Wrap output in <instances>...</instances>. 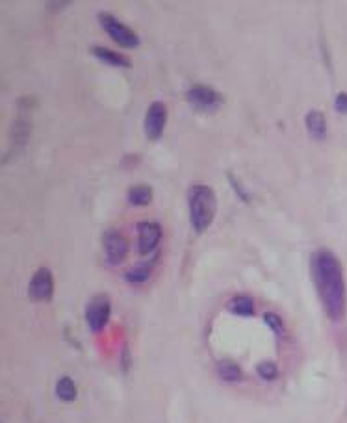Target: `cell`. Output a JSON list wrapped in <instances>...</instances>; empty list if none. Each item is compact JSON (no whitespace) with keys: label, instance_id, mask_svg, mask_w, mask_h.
<instances>
[{"label":"cell","instance_id":"6da1fadb","mask_svg":"<svg viewBox=\"0 0 347 423\" xmlns=\"http://www.w3.org/2000/svg\"><path fill=\"white\" fill-rule=\"evenodd\" d=\"M310 275L325 314L333 322H341L346 316L347 292L344 268L338 257L329 249L314 250L310 257Z\"/></svg>","mask_w":347,"mask_h":423},{"label":"cell","instance_id":"7a4b0ae2","mask_svg":"<svg viewBox=\"0 0 347 423\" xmlns=\"http://www.w3.org/2000/svg\"><path fill=\"white\" fill-rule=\"evenodd\" d=\"M188 206H190V221H192L193 230L203 234L216 219V191L208 184H193L188 190Z\"/></svg>","mask_w":347,"mask_h":423},{"label":"cell","instance_id":"3957f363","mask_svg":"<svg viewBox=\"0 0 347 423\" xmlns=\"http://www.w3.org/2000/svg\"><path fill=\"white\" fill-rule=\"evenodd\" d=\"M99 23H101L102 30L106 32L117 45L125 48H136L139 47V36L134 30H130L126 24H123L117 17H114L112 13L102 12L99 13Z\"/></svg>","mask_w":347,"mask_h":423},{"label":"cell","instance_id":"277c9868","mask_svg":"<svg viewBox=\"0 0 347 423\" xmlns=\"http://www.w3.org/2000/svg\"><path fill=\"white\" fill-rule=\"evenodd\" d=\"M186 99L190 102V106L197 112H216L217 108L223 104V97L219 91H216L210 86H204V83H197V86H192L188 93H186Z\"/></svg>","mask_w":347,"mask_h":423},{"label":"cell","instance_id":"5b68a950","mask_svg":"<svg viewBox=\"0 0 347 423\" xmlns=\"http://www.w3.org/2000/svg\"><path fill=\"white\" fill-rule=\"evenodd\" d=\"M28 295L32 301L37 303H47L54 295V277L48 268H39L34 273L28 284Z\"/></svg>","mask_w":347,"mask_h":423},{"label":"cell","instance_id":"8992f818","mask_svg":"<svg viewBox=\"0 0 347 423\" xmlns=\"http://www.w3.org/2000/svg\"><path fill=\"white\" fill-rule=\"evenodd\" d=\"M112 314V303L106 295H97L90 301L86 308V322L90 325L93 333H101L106 327V323Z\"/></svg>","mask_w":347,"mask_h":423},{"label":"cell","instance_id":"52a82bcc","mask_svg":"<svg viewBox=\"0 0 347 423\" xmlns=\"http://www.w3.org/2000/svg\"><path fill=\"white\" fill-rule=\"evenodd\" d=\"M166 125H168V106L163 102L155 101L147 110V114H145V134H147L150 141H156V139L162 137Z\"/></svg>","mask_w":347,"mask_h":423},{"label":"cell","instance_id":"ba28073f","mask_svg":"<svg viewBox=\"0 0 347 423\" xmlns=\"http://www.w3.org/2000/svg\"><path fill=\"white\" fill-rule=\"evenodd\" d=\"M102 250L110 266H117L125 260L128 253V244L117 230H106L102 234Z\"/></svg>","mask_w":347,"mask_h":423},{"label":"cell","instance_id":"9c48e42d","mask_svg":"<svg viewBox=\"0 0 347 423\" xmlns=\"http://www.w3.org/2000/svg\"><path fill=\"white\" fill-rule=\"evenodd\" d=\"M162 239V227L152 221H143L138 225V250L141 255H149L158 247Z\"/></svg>","mask_w":347,"mask_h":423},{"label":"cell","instance_id":"30bf717a","mask_svg":"<svg viewBox=\"0 0 347 423\" xmlns=\"http://www.w3.org/2000/svg\"><path fill=\"white\" fill-rule=\"evenodd\" d=\"M32 130V119L28 117V114H19L15 117L12 125V132H10V139L15 147H23L28 141Z\"/></svg>","mask_w":347,"mask_h":423},{"label":"cell","instance_id":"8fae6325","mask_svg":"<svg viewBox=\"0 0 347 423\" xmlns=\"http://www.w3.org/2000/svg\"><path fill=\"white\" fill-rule=\"evenodd\" d=\"M306 130L310 134L314 139L321 141L327 137V121H325V115L319 112V110H310L305 117Z\"/></svg>","mask_w":347,"mask_h":423},{"label":"cell","instance_id":"7c38bea8","mask_svg":"<svg viewBox=\"0 0 347 423\" xmlns=\"http://www.w3.org/2000/svg\"><path fill=\"white\" fill-rule=\"evenodd\" d=\"M91 54L101 61H104V63H110V66L126 67V69L132 67V61L126 56H123L121 52H115V50H110L106 47H93L91 48Z\"/></svg>","mask_w":347,"mask_h":423},{"label":"cell","instance_id":"4fadbf2b","mask_svg":"<svg viewBox=\"0 0 347 423\" xmlns=\"http://www.w3.org/2000/svg\"><path fill=\"white\" fill-rule=\"evenodd\" d=\"M227 310L236 316L249 317L255 314V301L249 295H236L227 303Z\"/></svg>","mask_w":347,"mask_h":423},{"label":"cell","instance_id":"5bb4252c","mask_svg":"<svg viewBox=\"0 0 347 423\" xmlns=\"http://www.w3.org/2000/svg\"><path fill=\"white\" fill-rule=\"evenodd\" d=\"M128 203L132 206H147L152 201V188L149 184H136L128 190Z\"/></svg>","mask_w":347,"mask_h":423},{"label":"cell","instance_id":"9a60e30c","mask_svg":"<svg viewBox=\"0 0 347 423\" xmlns=\"http://www.w3.org/2000/svg\"><path fill=\"white\" fill-rule=\"evenodd\" d=\"M152 268H155V262H152V260L134 266V268L125 275L126 282H130V284H143V282H147V280L150 279Z\"/></svg>","mask_w":347,"mask_h":423},{"label":"cell","instance_id":"2e32d148","mask_svg":"<svg viewBox=\"0 0 347 423\" xmlns=\"http://www.w3.org/2000/svg\"><path fill=\"white\" fill-rule=\"evenodd\" d=\"M217 373L225 382H239L241 381V368L232 360H219L217 362Z\"/></svg>","mask_w":347,"mask_h":423},{"label":"cell","instance_id":"e0dca14e","mask_svg":"<svg viewBox=\"0 0 347 423\" xmlns=\"http://www.w3.org/2000/svg\"><path fill=\"white\" fill-rule=\"evenodd\" d=\"M56 395L61 401H66V403H72V401L77 400L78 390L71 377H61L60 381L56 382Z\"/></svg>","mask_w":347,"mask_h":423},{"label":"cell","instance_id":"ac0fdd59","mask_svg":"<svg viewBox=\"0 0 347 423\" xmlns=\"http://www.w3.org/2000/svg\"><path fill=\"white\" fill-rule=\"evenodd\" d=\"M264 322H266V325H268L277 336H282V334H284V322L281 319V316H277L275 312H266V314H264Z\"/></svg>","mask_w":347,"mask_h":423},{"label":"cell","instance_id":"d6986e66","mask_svg":"<svg viewBox=\"0 0 347 423\" xmlns=\"http://www.w3.org/2000/svg\"><path fill=\"white\" fill-rule=\"evenodd\" d=\"M257 371H258V375L262 377L264 381H273V379H277V375H279L277 364L270 362V360H266V362L258 364Z\"/></svg>","mask_w":347,"mask_h":423},{"label":"cell","instance_id":"ffe728a7","mask_svg":"<svg viewBox=\"0 0 347 423\" xmlns=\"http://www.w3.org/2000/svg\"><path fill=\"white\" fill-rule=\"evenodd\" d=\"M67 6H71V0H50V2H45V8H47L48 13H58L61 10H66Z\"/></svg>","mask_w":347,"mask_h":423},{"label":"cell","instance_id":"44dd1931","mask_svg":"<svg viewBox=\"0 0 347 423\" xmlns=\"http://www.w3.org/2000/svg\"><path fill=\"white\" fill-rule=\"evenodd\" d=\"M17 106L21 108V114H28L32 108L37 106V99H34V97H23V99L17 101Z\"/></svg>","mask_w":347,"mask_h":423},{"label":"cell","instance_id":"7402d4cb","mask_svg":"<svg viewBox=\"0 0 347 423\" xmlns=\"http://www.w3.org/2000/svg\"><path fill=\"white\" fill-rule=\"evenodd\" d=\"M335 108L338 114H347V93L346 91H341V93H338L335 99Z\"/></svg>","mask_w":347,"mask_h":423},{"label":"cell","instance_id":"603a6c76","mask_svg":"<svg viewBox=\"0 0 347 423\" xmlns=\"http://www.w3.org/2000/svg\"><path fill=\"white\" fill-rule=\"evenodd\" d=\"M228 179H230V182H232V186L236 188V193L239 195V199H244L246 203H249V195H247V191L241 188V186H238V182H236V179H234L232 175H228Z\"/></svg>","mask_w":347,"mask_h":423}]
</instances>
